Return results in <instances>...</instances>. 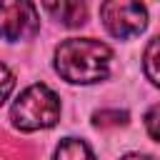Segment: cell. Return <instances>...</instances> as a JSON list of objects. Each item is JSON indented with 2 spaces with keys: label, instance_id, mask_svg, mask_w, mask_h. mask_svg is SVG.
<instances>
[{
  "label": "cell",
  "instance_id": "cell-11",
  "mask_svg": "<svg viewBox=\"0 0 160 160\" xmlns=\"http://www.w3.org/2000/svg\"><path fill=\"white\" fill-rule=\"evenodd\" d=\"M120 160H152L150 155H140V152H130V155H125V158H120Z\"/></svg>",
  "mask_w": 160,
  "mask_h": 160
},
{
  "label": "cell",
  "instance_id": "cell-10",
  "mask_svg": "<svg viewBox=\"0 0 160 160\" xmlns=\"http://www.w3.org/2000/svg\"><path fill=\"white\" fill-rule=\"evenodd\" d=\"M12 88H15V75L8 70V65H2V62H0V105L10 98Z\"/></svg>",
  "mask_w": 160,
  "mask_h": 160
},
{
  "label": "cell",
  "instance_id": "cell-1",
  "mask_svg": "<svg viewBox=\"0 0 160 160\" xmlns=\"http://www.w3.org/2000/svg\"><path fill=\"white\" fill-rule=\"evenodd\" d=\"M112 50L95 38H68L55 50V70L75 85H92L108 78Z\"/></svg>",
  "mask_w": 160,
  "mask_h": 160
},
{
  "label": "cell",
  "instance_id": "cell-9",
  "mask_svg": "<svg viewBox=\"0 0 160 160\" xmlns=\"http://www.w3.org/2000/svg\"><path fill=\"white\" fill-rule=\"evenodd\" d=\"M145 130L152 140L160 142V105H152L148 112H145Z\"/></svg>",
  "mask_w": 160,
  "mask_h": 160
},
{
  "label": "cell",
  "instance_id": "cell-2",
  "mask_svg": "<svg viewBox=\"0 0 160 160\" xmlns=\"http://www.w3.org/2000/svg\"><path fill=\"white\" fill-rule=\"evenodd\" d=\"M10 120L22 132L48 130L60 120V98L42 82L30 85L20 92V98L12 102Z\"/></svg>",
  "mask_w": 160,
  "mask_h": 160
},
{
  "label": "cell",
  "instance_id": "cell-7",
  "mask_svg": "<svg viewBox=\"0 0 160 160\" xmlns=\"http://www.w3.org/2000/svg\"><path fill=\"white\" fill-rule=\"evenodd\" d=\"M142 68H145L148 80L160 88V35L148 42V48L142 52Z\"/></svg>",
  "mask_w": 160,
  "mask_h": 160
},
{
  "label": "cell",
  "instance_id": "cell-5",
  "mask_svg": "<svg viewBox=\"0 0 160 160\" xmlns=\"http://www.w3.org/2000/svg\"><path fill=\"white\" fill-rule=\"evenodd\" d=\"M42 10L50 12L55 20H60L65 28H80L88 18V8L82 2L62 0V2H42Z\"/></svg>",
  "mask_w": 160,
  "mask_h": 160
},
{
  "label": "cell",
  "instance_id": "cell-6",
  "mask_svg": "<svg viewBox=\"0 0 160 160\" xmlns=\"http://www.w3.org/2000/svg\"><path fill=\"white\" fill-rule=\"evenodd\" d=\"M55 160H95V155L85 140L65 138V140H60V145L55 150Z\"/></svg>",
  "mask_w": 160,
  "mask_h": 160
},
{
  "label": "cell",
  "instance_id": "cell-4",
  "mask_svg": "<svg viewBox=\"0 0 160 160\" xmlns=\"http://www.w3.org/2000/svg\"><path fill=\"white\" fill-rule=\"evenodd\" d=\"M40 30L38 8L28 0H2L0 2V38L2 40H25Z\"/></svg>",
  "mask_w": 160,
  "mask_h": 160
},
{
  "label": "cell",
  "instance_id": "cell-3",
  "mask_svg": "<svg viewBox=\"0 0 160 160\" xmlns=\"http://www.w3.org/2000/svg\"><path fill=\"white\" fill-rule=\"evenodd\" d=\"M100 18L112 38H135L148 28V8L130 0H110L100 5Z\"/></svg>",
  "mask_w": 160,
  "mask_h": 160
},
{
  "label": "cell",
  "instance_id": "cell-8",
  "mask_svg": "<svg viewBox=\"0 0 160 160\" xmlns=\"http://www.w3.org/2000/svg\"><path fill=\"white\" fill-rule=\"evenodd\" d=\"M92 122L98 128H118V125H125L128 122V112H120V110H100L92 115Z\"/></svg>",
  "mask_w": 160,
  "mask_h": 160
}]
</instances>
